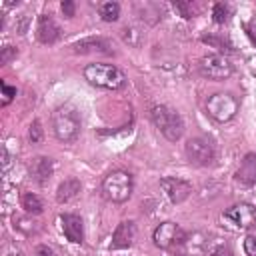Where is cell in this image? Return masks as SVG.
Segmentation results:
<instances>
[{
  "label": "cell",
  "mask_w": 256,
  "mask_h": 256,
  "mask_svg": "<svg viewBox=\"0 0 256 256\" xmlns=\"http://www.w3.org/2000/svg\"><path fill=\"white\" fill-rule=\"evenodd\" d=\"M80 126L82 124H80V114L76 106L62 104L52 112V130L60 142L64 144L74 142L80 134Z\"/></svg>",
  "instance_id": "cell-1"
},
{
  "label": "cell",
  "mask_w": 256,
  "mask_h": 256,
  "mask_svg": "<svg viewBox=\"0 0 256 256\" xmlns=\"http://www.w3.org/2000/svg\"><path fill=\"white\" fill-rule=\"evenodd\" d=\"M84 78L88 84L104 90H120L126 84L124 72L114 64H88L84 68Z\"/></svg>",
  "instance_id": "cell-2"
},
{
  "label": "cell",
  "mask_w": 256,
  "mask_h": 256,
  "mask_svg": "<svg viewBox=\"0 0 256 256\" xmlns=\"http://www.w3.org/2000/svg\"><path fill=\"white\" fill-rule=\"evenodd\" d=\"M150 118H152L154 126L162 132V136L166 140L178 142L182 138V134H184V120H182V116L174 108H170L166 104H156L150 110Z\"/></svg>",
  "instance_id": "cell-3"
},
{
  "label": "cell",
  "mask_w": 256,
  "mask_h": 256,
  "mask_svg": "<svg viewBox=\"0 0 256 256\" xmlns=\"http://www.w3.org/2000/svg\"><path fill=\"white\" fill-rule=\"evenodd\" d=\"M134 190V178L126 170H112L102 180V196L108 202L124 204Z\"/></svg>",
  "instance_id": "cell-4"
},
{
  "label": "cell",
  "mask_w": 256,
  "mask_h": 256,
  "mask_svg": "<svg viewBox=\"0 0 256 256\" xmlns=\"http://www.w3.org/2000/svg\"><path fill=\"white\" fill-rule=\"evenodd\" d=\"M240 108V100L230 92H214L206 98V112L216 122H228L236 116Z\"/></svg>",
  "instance_id": "cell-5"
},
{
  "label": "cell",
  "mask_w": 256,
  "mask_h": 256,
  "mask_svg": "<svg viewBox=\"0 0 256 256\" xmlns=\"http://www.w3.org/2000/svg\"><path fill=\"white\" fill-rule=\"evenodd\" d=\"M184 154L190 164L194 166H212L216 160V148L214 144L204 136H194L186 142Z\"/></svg>",
  "instance_id": "cell-6"
},
{
  "label": "cell",
  "mask_w": 256,
  "mask_h": 256,
  "mask_svg": "<svg viewBox=\"0 0 256 256\" xmlns=\"http://www.w3.org/2000/svg\"><path fill=\"white\" fill-rule=\"evenodd\" d=\"M198 70L204 78H210V80H226L234 74L232 62L226 56H220V54L202 56L200 62H198Z\"/></svg>",
  "instance_id": "cell-7"
},
{
  "label": "cell",
  "mask_w": 256,
  "mask_h": 256,
  "mask_svg": "<svg viewBox=\"0 0 256 256\" xmlns=\"http://www.w3.org/2000/svg\"><path fill=\"white\" fill-rule=\"evenodd\" d=\"M152 240H154V244H156L158 248L170 250V248H174V246L184 244V242L188 240V234H186L178 224H174V222H162V224H158V226L154 228Z\"/></svg>",
  "instance_id": "cell-8"
},
{
  "label": "cell",
  "mask_w": 256,
  "mask_h": 256,
  "mask_svg": "<svg viewBox=\"0 0 256 256\" xmlns=\"http://www.w3.org/2000/svg\"><path fill=\"white\" fill-rule=\"evenodd\" d=\"M160 186H162L164 194L168 196V200L172 204H182L192 194V186L186 180L176 178V176H164V178H160Z\"/></svg>",
  "instance_id": "cell-9"
},
{
  "label": "cell",
  "mask_w": 256,
  "mask_h": 256,
  "mask_svg": "<svg viewBox=\"0 0 256 256\" xmlns=\"http://www.w3.org/2000/svg\"><path fill=\"white\" fill-rule=\"evenodd\" d=\"M224 218L230 220L232 224H236L238 228H252V226H256V208L252 204L240 202V204L230 206L224 212Z\"/></svg>",
  "instance_id": "cell-10"
},
{
  "label": "cell",
  "mask_w": 256,
  "mask_h": 256,
  "mask_svg": "<svg viewBox=\"0 0 256 256\" xmlns=\"http://www.w3.org/2000/svg\"><path fill=\"white\" fill-rule=\"evenodd\" d=\"M36 36L42 44H54L62 38V28L60 24L54 20V16L48 14H40L38 16V26H36Z\"/></svg>",
  "instance_id": "cell-11"
},
{
  "label": "cell",
  "mask_w": 256,
  "mask_h": 256,
  "mask_svg": "<svg viewBox=\"0 0 256 256\" xmlns=\"http://www.w3.org/2000/svg\"><path fill=\"white\" fill-rule=\"evenodd\" d=\"M136 238V226L132 220H124L116 226L114 234H112V244L110 248L112 250H124V248H130L132 242Z\"/></svg>",
  "instance_id": "cell-12"
},
{
  "label": "cell",
  "mask_w": 256,
  "mask_h": 256,
  "mask_svg": "<svg viewBox=\"0 0 256 256\" xmlns=\"http://www.w3.org/2000/svg\"><path fill=\"white\" fill-rule=\"evenodd\" d=\"M28 172H30V176H32L34 182L46 184V182L52 178V172H54L52 160H50L48 156H34V158L28 162Z\"/></svg>",
  "instance_id": "cell-13"
},
{
  "label": "cell",
  "mask_w": 256,
  "mask_h": 256,
  "mask_svg": "<svg viewBox=\"0 0 256 256\" xmlns=\"http://www.w3.org/2000/svg\"><path fill=\"white\" fill-rule=\"evenodd\" d=\"M60 222H62L64 236L70 242H74V244H82V240H84V224H82V218L76 216V214H62L60 216Z\"/></svg>",
  "instance_id": "cell-14"
},
{
  "label": "cell",
  "mask_w": 256,
  "mask_h": 256,
  "mask_svg": "<svg viewBox=\"0 0 256 256\" xmlns=\"http://www.w3.org/2000/svg\"><path fill=\"white\" fill-rule=\"evenodd\" d=\"M72 50L76 54H112L110 44L106 38H82L72 44Z\"/></svg>",
  "instance_id": "cell-15"
},
{
  "label": "cell",
  "mask_w": 256,
  "mask_h": 256,
  "mask_svg": "<svg viewBox=\"0 0 256 256\" xmlns=\"http://www.w3.org/2000/svg\"><path fill=\"white\" fill-rule=\"evenodd\" d=\"M234 178H236L240 184H246V186L256 184V152H248V154L242 158V162H240V166H238Z\"/></svg>",
  "instance_id": "cell-16"
},
{
  "label": "cell",
  "mask_w": 256,
  "mask_h": 256,
  "mask_svg": "<svg viewBox=\"0 0 256 256\" xmlns=\"http://www.w3.org/2000/svg\"><path fill=\"white\" fill-rule=\"evenodd\" d=\"M80 188H82V184H80L78 178H66V180H62V182L58 184V188H56V200H58L60 204H62V202H70L72 198L78 196Z\"/></svg>",
  "instance_id": "cell-17"
},
{
  "label": "cell",
  "mask_w": 256,
  "mask_h": 256,
  "mask_svg": "<svg viewBox=\"0 0 256 256\" xmlns=\"http://www.w3.org/2000/svg\"><path fill=\"white\" fill-rule=\"evenodd\" d=\"M20 204L28 214H42V210H44L42 200L32 192H24L22 198H20Z\"/></svg>",
  "instance_id": "cell-18"
},
{
  "label": "cell",
  "mask_w": 256,
  "mask_h": 256,
  "mask_svg": "<svg viewBox=\"0 0 256 256\" xmlns=\"http://www.w3.org/2000/svg\"><path fill=\"white\" fill-rule=\"evenodd\" d=\"M120 36H122V40L128 44V46H140L142 44V40H144V34H142V30L138 28V26H124L122 28V32H120Z\"/></svg>",
  "instance_id": "cell-19"
},
{
  "label": "cell",
  "mask_w": 256,
  "mask_h": 256,
  "mask_svg": "<svg viewBox=\"0 0 256 256\" xmlns=\"http://www.w3.org/2000/svg\"><path fill=\"white\" fill-rule=\"evenodd\" d=\"M98 12H100V18L104 22H116L120 16V4L118 2H104V4H100Z\"/></svg>",
  "instance_id": "cell-20"
},
{
  "label": "cell",
  "mask_w": 256,
  "mask_h": 256,
  "mask_svg": "<svg viewBox=\"0 0 256 256\" xmlns=\"http://www.w3.org/2000/svg\"><path fill=\"white\" fill-rule=\"evenodd\" d=\"M202 42H204V44L214 46V48H216V50H220V52H234L232 44H230L224 36H204V38H202Z\"/></svg>",
  "instance_id": "cell-21"
},
{
  "label": "cell",
  "mask_w": 256,
  "mask_h": 256,
  "mask_svg": "<svg viewBox=\"0 0 256 256\" xmlns=\"http://www.w3.org/2000/svg\"><path fill=\"white\" fill-rule=\"evenodd\" d=\"M228 16H230V8H228V4H224V2H216L214 8H212V18H214V22H216V24H224V22L228 20Z\"/></svg>",
  "instance_id": "cell-22"
},
{
  "label": "cell",
  "mask_w": 256,
  "mask_h": 256,
  "mask_svg": "<svg viewBox=\"0 0 256 256\" xmlns=\"http://www.w3.org/2000/svg\"><path fill=\"white\" fill-rule=\"evenodd\" d=\"M174 8L180 12L182 18H194V16H196V10H198L194 2H184V0L174 2Z\"/></svg>",
  "instance_id": "cell-23"
},
{
  "label": "cell",
  "mask_w": 256,
  "mask_h": 256,
  "mask_svg": "<svg viewBox=\"0 0 256 256\" xmlns=\"http://www.w3.org/2000/svg\"><path fill=\"white\" fill-rule=\"evenodd\" d=\"M42 138H44V130H42L40 120H32V124L28 128V140L32 144H38V142H42Z\"/></svg>",
  "instance_id": "cell-24"
},
{
  "label": "cell",
  "mask_w": 256,
  "mask_h": 256,
  "mask_svg": "<svg viewBox=\"0 0 256 256\" xmlns=\"http://www.w3.org/2000/svg\"><path fill=\"white\" fill-rule=\"evenodd\" d=\"M14 228H18L24 234H32V232H36V222L22 218V216H14Z\"/></svg>",
  "instance_id": "cell-25"
},
{
  "label": "cell",
  "mask_w": 256,
  "mask_h": 256,
  "mask_svg": "<svg viewBox=\"0 0 256 256\" xmlns=\"http://www.w3.org/2000/svg\"><path fill=\"white\" fill-rule=\"evenodd\" d=\"M16 56H18V48H14V46H4V48L0 50V64L6 66V64H10Z\"/></svg>",
  "instance_id": "cell-26"
},
{
  "label": "cell",
  "mask_w": 256,
  "mask_h": 256,
  "mask_svg": "<svg viewBox=\"0 0 256 256\" xmlns=\"http://www.w3.org/2000/svg\"><path fill=\"white\" fill-rule=\"evenodd\" d=\"M0 86H2V106H8L12 100H14V96H16V88H12V86H8L4 80L0 82Z\"/></svg>",
  "instance_id": "cell-27"
},
{
  "label": "cell",
  "mask_w": 256,
  "mask_h": 256,
  "mask_svg": "<svg viewBox=\"0 0 256 256\" xmlns=\"http://www.w3.org/2000/svg\"><path fill=\"white\" fill-rule=\"evenodd\" d=\"M60 8H62L64 18H74V14H76V4H74L72 0H64V2L60 4Z\"/></svg>",
  "instance_id": "cell-28"
},
{
  "label": "cell",
  "mask_w": 256,
  "mask_h": 256,
  "mask_svg": "<svg viewBox=\"0 0 256 256\" xmlns=\"http://www.w3.org/2000/svg\"><path fill=\"white\" fill-rule=\"evenodd\" d=\"M244 252L248 254V256H256V236H246V240H244Z\"/></svg>",
  "instance_id": "cell-29"
},
{
  "label": "cell",
  "mask_w": 256,
  "mask_h": 256,
  "mask_svg": "<svg viewBox=\"0 0 256 256\" xmlns=\"http://www.w3.org/2000/svg\"><path fill=\"white\" fill-rule=\"evenodd\" d=\"M212 256H234V252L228 248V246H218V248H214V252H212Z\"/></svg>",
  "instance_id": "cell-30"
},
{
  "label": "cell",
  "mask_w": 256,
  "mask_h": 256,
  "mask_svg": "<svg viewBox=\"0 0 256 256\" xmlns=\"http://www.w3.org/2000/svg\"><path fill=\"white\" fill-rule=\"evenodd\" d=\"M36 254H38V256H56V254L52 252V248H48V246H44V244L36 248Z\"/></svg>",
  "instance_id": "cell-31"
},
{
  "label": "cell",
  "mask_w": 256,
  "mask_h": 256,
  "mask_svg": "<svg viewBox=\"0 0 256 256\" xmlns=\"http://www.w3.org/2000/svg\"><path fill=\"white\" fill-rule=\"evenodd\" d=\"M244 28H246V34H248V38H250V40H252V44L256 46V28H254V26H250V24H246Z\"/></svg>",
  "instance_id": "cell-32"
},
{
  "label": "cell",
  "mask_w": 256,
  "mask_h": 256,
  "mask_svg": "<svg viewBox=\"0 0 256 256\" xmlns=\"http://www.w3.org/2000/svg\"><path fill=\"white\" fill-rule=\"evenodd\" d=\"M2 154H4V170H8V164H10V158H8V152L4 150Z\"/></svg>",
  "instance_id": "cell-33"
},
{
  "label": "cell",
  "mask_w": 256,
  "mask_h": 256,
  "mask_svg": "<svg viewBox=\"0 0 256 256\" xmlns=\"http://www.w3.org/2000/svg\"><path fill=\"white\" fill-rule=\"evenodd\" d=\"M174 256H184V254H174Z\"/></svg>",
  "instance_id": "cell-34"
}]
</instances>
